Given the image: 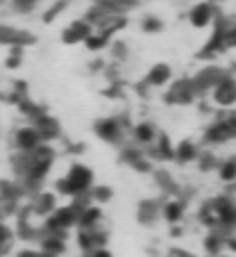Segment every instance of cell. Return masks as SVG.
Instances as JSON below:
<instances>
[{"label": "cell", "mask_w": 236, "mask_h": 257, "mask_svg": "<svg viewBox=\"0 0 236 257\" xmlns=\"http://www.w3.org/2000/svg\"><path fill=\"white\" fill-rule=\"evenodd\" d=\"M93 178H96V175H93V169H89V166L82 164V162H73V164L68 166V173L55 182V191H57L59 196H71V198L84 196L93 189V185H96Z\"/></svg>", "instance_id": "obj_1"}, {"label": "cell", "mask_w": 236, "mask_h": 257, "mask_svg": "<svg viewBox=\"0 0 236 257\" xmlns=\"http://www.w3.org/2000/svg\"><path fill=\"white\" fill-rule=\"evenodd\" d=\"M231 139H236V112L218 116L204 130V144L207 146H222Z\"/></svg>", "instance_id": "obj_2"}, {"label": "cell", "mask_w": 236, "mask_h": 257, "mask_svg": "<svg viewBox=\"0 0 236 257\" xmlns=\"http://www.w3.org/2000/svg\"><path fill=\"white\" fill-rule=\"evenodd\" d=\"M80 214L82 209H77L75 205H64V207H57L48 218H46L44 230L53 234H66L71 228H77L80 223Z\"/></svg>", "instance_id": "obj_3"}, {"label": "cell", "mask_w": 236, "mask_h": 257, "mask_svg": "<svg viewBox=\"0 0 236 257\" xmlns=\"http://www.w3.org/2000/svg\"><path fill=\"white\" fill-rule=\"evenodd\" d=\"M227 73H229L227 68L216 66V64H209V66L200 68V71L191 78V82H193V87H195V93H198V98L211 93L213 89H216V84L220 82L222 78H225Z\"/></svg>", "instance_id": "obj_4"}, {"label": "cell", "mask_w": 236, "mask_h": 257, "mask_svg": "<svg viewBox=\"0 0 236 257\" xmlns=\"http://www.w3.org/2000/svg\"><path fill=\"white\" fill-rule=\"evenodd\" d=\"M93 132H96V137H100L105 144H111V146H123V139H125V135H127V130L123 127L118 116L98 118V121L93 123Z\"/></svg>", "instance_id": "obj_5"}, {"label": "cell", "mask_w": 236, "mask_h": 257, "mask_svg": "<svg viewBox=\"0 0 236 257\" xmlns=\"http://www.w3.org/2000/svg\"><path fill=\"white\" fill-rule=\"evenodd\" d=\"M213 205L218 209V230L216 232L231 237V232L236 230V203L231 196H216Z\"/></svg>", "instance_id": "obj_6"}, {"label": "cell", "mask_w": 236, "mask_h": 257, "mask_svg": "<svg viewBox=\"0 0 236 257\" xmlns=\"http://www.w3.org/2000/svg\"><path fill=\"white\" fill-rule=\"evenodd\" d=\"M37 44V34H32L30 30L14 28L10 23H0V46L7 48H30Z\"/></svg>", "instance_id": "obj_7"}, {"label": "cell", "mask_w": 236, "mask_h": 257, "mask_svg": "<svg viewBox=\"0 0 236 257\" xmlns=\"http://www.w3.org/2000/svg\"><path fill=\"white\" fill-rule=\"evenodd\" d=\"M12 146H14V153H34L39 146H44V139L37 132V127L30 123V125L16 127L12 135Z\"/></svg>", "instance_id": "obj_8"}, {"label": "cell", "mask_w": 236, "mask_h": 257, "mask_svg": "<svg viewBox=\"0 0 236 257\" xmlns=\"http://www.w3.org/2000/svg\"><path fill=\"white\" fill-rule=\"evenodd\" d=\"M211 100L220 109H231L236 105V75L227 73L225 78L216 84V89L211 91Z\"/></svg>", "instance_id": "obj_9"}, {"label": "cell", "mask_w": 236, "mask_h": 257, "mask_svg": "<svg viewBox=\"0 0 236 257\" xmlns=\"http://www.w3.org/2000/svg\"><path fill=\"white\" fill-rule=\"evenodd\" d=\"M195 98H198V93H195V87H193L191 78H182V80L170 82L164 100L168 102V105H191Z\"/></svg>", "instance_id": "obj_10"}, {"label": "cell", "mask_w": 236, "mask_h": 257, "mask_svg": "<svg viewBox=\"0 0 236 257\" xmlns=\"http://www.w3.org/2000/svg\"><path fill=\"white\" fill-rule=\"evenodd\" d=\"M216 21H218V10H216V3H211V0L198 3V5H193L191 10H188V23H191L193 28L204 30L211 23H216Z\"/></svg>", "instance_id": "obj_11"}, {"label": "cell", "mask_w": 236, "mask_h": 257, "mask_svg": "<svg viewBox=\"0 0 236 257\" xmlns=\"http://www.w3.org/2000/svg\"><path fill=\"white\" fill-rule=\"evenodd\" d=\"M93 32H96V28L91 23H87L84 19H77L62 30V41L66 46H77V44H84Z\"/></svg>", "instance_id": "obj_12"}, {"label": "cell", "mask_w": 236, "mask_h": 257, "mask_svg": "<svg viewBox=\"0 0 236 257\" xmlns=\"http://www.w3.org/2000/svg\"><path fill=\"white\" fill-rule=\"evenodd\" d=\"M121 160L125 162L130 169L139 171V173H150L152 171V164L148 160V153L139 146H123L121 148Z\"/></svg>", "instance_id": "obj_13"}, {"label": "cell", "mask_w": 236, "mask_h": 257, "mask_svg": "<svg viewBox=\"0 0 236 257\" xmlns=\"http://www.w3.org/2000/svg\"><path fill=\"white\" fill-rule=\"evenodd\" d=\"M107 243V232L102 228L96 230H77V246L84 255H91L98 248H105Z\"/></svg>", "instance_id": "obj_14"}, {"label": "cell", "mask_w": 236, "mask_h": 257, "mask_svg": "<svg viewBox=\"0 0 236 257\" xmlns=\"http://www.w3.org/2000/svg\"><path fill=\"white\" fill-rule=\"evenodd\" d=\"M161 209H164V200L159 198H145L136 207V218L141 225H154L161 218Z\"/></svg>", "instance_id": "obj_15"}, {"label": "cell", "mask_w": 236, "mask_h": 257, "mask_svg": "<svg viewBox=\"0 0 236 257\" xmlns=\"http://www.w3.org/2000/svg\"><path fill=\"white\" fill-rule=\"evenodd\" d=\"M32 125L37 127V132L41 135V139H44V144H53L55 139H59V135H62V127H59V121L55 116H50L48 112L41 114L39 118H34Z\"/></svg>", "instance_id": "obj_16"}, {"label": "cell", "mask_w": 236, "mask_h": 257, "mask_svg": "<svg viewBox=\"0 0 236 257\" xmlns=\"http://www.w3.org/2000/svg\"><path fill=\"white\" fill-rule=\"evenodd\" d=\"M157 137H159V130H157V125L152 121H139L132 127V139L136 141L139 148H152Z\"/></svg>", "instance_id": "obj_17"}, {"label": "cell", "mask_w": 236, "mask_h": 257, "mask_svg": "<svg viewBox=\"0 0 236 257\" xmlns=\"http://www.w3.org/2000/svg\"><path fill=\"white\" fill-rule=\"evenodd\" d=\"M143 82L148 84V87H166V84H170L173 82V68H170V64L157 62L148 71V75H145Z\"/></svg>", "instance_id": "obj_18"}, {"label": "cell", "mask_w": 236, "mask_h": 257, "mask_svg": "<svg viewBox=\"0 0 236 257\" xmlns=\"http://www.w3.org/2000/svg\"><path fill=\"white\" fill-rule=\"evenodd\" d=\"M186 214V200L182 198H164V209H161V218L170 225H177Z\"/></svg>", "instance_id": "obj_19"}, {"label": "cell", "mask_w": 236, "mask_h": 257, "mask_svg": "<svg viewBox=\"0 0 236 257\" xmlns=\"http://www.w3.org/2000/svg\"><path fill=\"white\" fill-rule=\"evenodd\" d=\"M30 207L41 218H48L50 214L57 209V196H55L53 191H39L37 196H32V205H30Z\"/></svg>", "instance_id": "obj_20"}, {"label": "cell", "mask_w": 236, "mask_h": 257, "mask_svg": "<svg viewBox=\"0 0 236 257\" xmlns=\"http://www.w3.org/2000/svg\"><path fill=\"white\" fill-rule=\"evenodd\" d=\"M39 250H44L46 255L59 257L64 250H66V234L44 232V237L39 239Z\"/></svg>", "instance_id": "obj_21"}, {"label": "cell", "mask_w": 236, "mask_h": 257, "mask_svg": "<svg viewBox=\"0 0 236 257\" xmlns=\"http://www.w3.org/2000/svg\"><path fill=\"white\" fill-rule=\"evenodd\" d=\"M200 146L193 139H182L177 146H175V162L177 164H191L200 157Z\"/></svg>", "instance_id": "obj_22"}, {"label": "cell", "mask_w": 236, "mask_h": 257, "mask_svg": "<svg viewBox=\"0 0 236 257\" xmlns=\"http://www.w3.org/2000/svg\"><path fill=\"white\" fill-rule=\"evenodd\" d=\"M148 153L152 157H157V160H166V162L175 160V146H173V141H170V137L166 135V132H159L154 146L148 148Z\"/></svg>", "instance_id": "obj_23"}, {"label": "cell", "mask_w": 236, "mask_h": 257, "mask_svg": "<svg viewBox=\"0 0 236 257\" xmlns=\"http://www.w3.org/2000/svg\"><path fill=\"white\" fill-rule=\"evenodd\" d=\"M102 221V209L100 205H89L82 214H80V223H77V230H96L100 228Z\"/></svg>", "instance_id": "obj_24"}, {"label": "cell", "mask_w": 236, "mask_h": 257, "mask_svg": "<svg viewBox=\"0 0 236 257\" xmlns=\"http://www.w3.org/2000/svg\"><path fill=\"white\" fill-rule=\"evenodd\" d=\"M218 178H220V182H225V185H231L236 187V155L227 157V160H222L220 164H218Z\"/></svg>", "instance_id": "obj_25"}, {"label": "cell", "mask_w": 236, "mask_h": 257, "mask_svg": "<svg viewBox=\"0 0 236 257\" xmlns=\"http://www.w3.org/2000/svg\"><path fill=\"white\" fill-rule=\"evenodd\" d=\"M227 239H229V237H225V234L211 230V232L204 237V250H207L209 255H213V257H220L222 248L227 246Z\"/></svg>", "instance_id": "obj_26"}, {"label": "cell", "mask_w": 236, "mask_h": 257, "mask_svg": "<svg viewBox=\"0 0 236 257\" xmlns=\"http://www.w3.org/2000/svg\"><path fill=\"white\" fill-rule=\"evenodd\" d=\"M154 180H157V185L161 187V191H164L166 196L175 198V194H177V185H175L173 175L166 173V171H154Z\"/></svg>", "instance_id": "obj_27"}, {"label": "cell", "mask_w": 236, "mask_h": 257, "mask_svg": "<svg viewBox=\"0 0 236 257\" xmlns=\"http://www.w3.org/2000/svg\"><path fill=\"white\" fill-rule=\"evenodd\" d=\"M89 198L93 205H105L114 198V189L109 185H93V189L89 191Z\"/></svg>", "instance_id": "obj_28"}, {"label": "cell", "mask_w": 236, "mask_h": 257, "mask_svg": "<svg viewBox=\"0 0 236 257\" xmlns=\"http://www.w3.org/2000/svg\"><path fill=\"white\" fill-rule=\"evenodd\" d=\"M12 248H14V230L5 221H0V257H5Z\"/></svg>", "instance_id": "obj_29"}, {"label": "cell", "mask_w": 236, "mask_h": 257, "mask_svg": "<svg viewBox=\"0 0 236 257\" xmlns=\"http://www.w3.org/2000/svg\"><path fill=\"white\" fill-rule=\"evenodd\" d=\"M84 46H87V50H91V53H100V50H105L107 46H111V37H107V34H102L96 30V32L84 41Z\"/></svg>", "instance_id": "obj_30"}, {"label": "cell", "mask_w": 236, "mask_h": 257, "mask_svg": "<svg viewBox=\"0 0 236 257\" xmlns=\"http://www.w3.org/2000/svg\"><path fill=\"white\" fill-rule=\"evenodd\" d=\"M68 3H71V0H55L53 5H50L48 10L44 12V16H41V21H44L46 25H48V23H53L55 19H59V16H62V12L68 7Z\"/></svg>", "instance_id": "obj_31"}, {"label": "cell", "mask_w": 236, "mask_h": 257, "mask_svg": "<svg viewBox=\"0 0 236 257\" xmlns=\"http://www.w3.org/2000/svg\"><path fill=\"white\" fill-rule=\"evenodd\" d=\"M141 30H143L145 34H159L161 30H164V21L159 19V16H143V21H141Z\"/></svg>", "instance_id": "obj_32"}, {"label": "cell", "mask_w": 236, "mask_h": 257, "mask_svg": "<svg viewBox=\"0 0 236 257\" xmlns=\"http://www.w3.org/2000/svg\"><path fill=\"white\" fill-rule=\"evenodd\" d=\"M218 164H220V160H218L211 151H202V153H200V157H198L200 171H218Z\"/></svg>", "instance_id": "obj_33"}, {"label": "cell", "mask_w": 236, "mask_h": 257, "mask_svg": "<svg viewBox=\"0 0 236 257\" xmlns=\"http://www.w3.org/2000/svg\"><path fill=\"white\" fill-rule=\"evenodd\" d=\"M127 57H130V53H127L125 41H111V59H116V62H125Z\"/></svg>", "instance_id": "obj_34"}, {"label": "cell", "mask_w": 236, "mask_h": 257, "mask_svg": "<svg viewBox=\"0 0 236 257\" xmlns=\"http://www.w3.org/2000/svg\"><path fill=\"white\" fill-rule=\"evenodd\" d=\"M23 64V48H12L10 55L5 59V66L7 68H19Z\"/></svg>", "instance_id": "obj_35"}, {"label": "cell", "mask_w": 236, "mask_h": 257, "mask_svg": "<svg viewBox=\"0 0 236 257\" xmlns=\"http://www.w3.org/2000/svg\"><path fill=\"white\" fill-rule=\"evenodd\" d=\"M39 0H12V7H14V12H21V14H25V12H32L34 5H37Z\"/></svg>", "instance_id": "obj_36"}, {"label": "cell", "mask_w": 236, "mask_h": 257, "mask_svg": "<svg viewBox=\"0 0 236 257\" xmlns=\"http://www.w3.org/2000/svg\"><path fill=\"white\" fill-rule=\"evenodd\" d=\"M166 257H195V255H193V252H188V250H184V248H170Z\"/></svg>", "instance_id": "obj_37"}, {"label": "cell", "mask_w": 236, "mask_h": 257, "mask_svg": "<svg viewBox=\"0 0 236 257\" xmlns=\"http://www.w3.org/2000/svg\"><path fill=\"white\" fill-rule=\"evenodd\" d=\"M16 257H53V255H46L44 250H30L28 248V250H21Z\"/></svg>", "instance_id": "obj_38"}, {"label": "cell", "mask_w": 236, "mask_h": 257, "mask_svg": "<svg viewBox=\"0 0 236 257\" xmlns=\"http://www.w3.org/2000/svg\"><path fill=\"white\" fill-rule=\"evenodd\" d=\"M87 257H114V255H111V250H107V248H98V250H93L91 255H87Z\"/></svg>", "instance_id": "obj_39"}, {"label": "cell", "mask_w": 236, "mask_h": 257, "mask_svg": "<svg viewBox=\"0 0 236 257\" xmlns=\"http://www.w3.org/2000/svg\"><path fill=\"white\" fill-rule=\"evenodd\" d=\"M211 3H222V0H211Z\"/></svg>", "instance_id": "obj_40"}]
</instances>
